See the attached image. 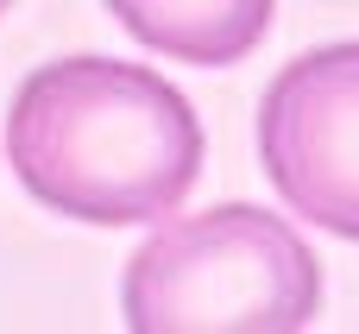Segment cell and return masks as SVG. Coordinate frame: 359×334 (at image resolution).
<instances>
[{
	"mask_svg": "<svg viewBox=\"0 0 359 334\" xmlns=\"http://www.w3.org/2000/svg\"><path fill=\"white\" fill-rule=\"evenodd\" d=\"M6 158L25 196L88 227H139L183 208L202 177L196 107L145 63L63 57L19 82Z\"/></svg>",
	"mask_w": 359,
	"mask_h": 334,
	"instance_id": "6da1fadb",
	"label": "cell"
},
{
	"mask_svg": "<svg viewBox=\"0 0 359 334\" xmlns=\"http://www.w3.org/2000/svg\"><path fill=\"white\" fill-rule=\"evenodd\" d=\"M322 309V265L284 215L221 202L164 221L120 284L133 334H297Z\"/></svg>",
	"mask_w": 359,
	"mask_h": 334,
	"instance_id": "7a4b0ae2",
	"label": "cell"
},
{
	"mask_svg": "<svg viewBox=\"0 0 359 334\" xmlns=\"http://www.w3.org/2000/svg\"><path fill=\"white\" fill-rule=\"evenodd\" d=\"M259 158L290 215L359 240V44H322L259 101Z\"/></svg>",
	"mask_w": 359,
	"mask_h": 334,
	"instance_id": "3957f363",
	"label": "cell"
},
{
	"mask_svg": "<svg viewBox=\"0 0 359 334\" xmlns=\"http://www.w3.org/2000/svg\"><path fill=\"white\" fill-rule=\"evenodd\" d=\"M278 0H107V13L158 57L196 69L246 63L271 32Z\"/></svg>",
	"mask_w": 359,
	"mask_h": 334,
	"instance_id": "277c9868",
	"label": "cell"
},
{
	"mask_svg": "<svg viewBox=\"0 0 359 334\" xmlns=\"http://www.w3.org/2000/svg\"><path fill=\"white\" fill-rule=\"evenodd\" d=\"M6 6H13V0H0V13H6Z\"/></svg>",
	"mask_w": 359,
	"mask_h": 334,
	"instance_id": "5b68a950",
	"label": "cell"
}]
</instances>
